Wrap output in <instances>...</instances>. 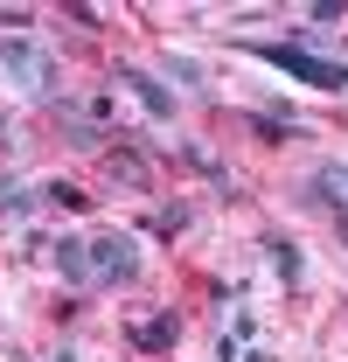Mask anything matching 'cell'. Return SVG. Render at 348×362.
I'll return each mask as SVG.
<instances>
[{
    "label": "cell",
    "instance_id": "1",
    "mask_svg": "<svg viewBox=\"0 0 348 362\" xmlns=\"http://www.w3.org/2000/svg\"><path fill=\"white\" fill-rule=\"evenodd\" d=\"M0 77H14L35 105H56V84H63L56 56H49V49H35V42H21V35H7V42H0Z\"/></svg>",
    "mask_w": 348,
    "mask_h": 362
},
{
    "label": "cell",
    "instance_id": "2",
    "mask_svg": "<svg viewBox=\"0 0 348 362\" xmlns=\"http://www.w3.org/2000/svg\"><path fill=\"white\" fill-rule=\"evenodd\" d=\"M251 56H258V63H272V70H286L293 84H313V90H348V63L306 56V49H293V42H251Z\"/></svg>",
    "mask_w": 348,
    "mask_h": 362
},
{
    "label": "cell",
    "instance_id": "3",
    "mask_svg": "<svg viewBox=\"0 0 348 362\" xmlns=\"http://www.w3.org/2000/svg\"><path fill=\"white\" fill-rule=\"evenodd\" d=\"M84 251H91V286H132L139 279V244L132 237H84Z\"/></svg>",
    "mask_w": 348,
    "mask_h": 362
},
{
    "label": "cell",
    "instance_id": "4",
    "mask_svg": "<svg viewBox=\"0 0 348 362\" xmlns=\"http://www.w3.org/2000/svg\"><path fill=\"white\" fill-rule=\"evenodd\" d=\"M105 112H112L105 98H98L91 112H70V105H63V139H70V146H84V153H98L105 139H119V133H112V126H105Z\"/></svg>",
    "mask_w": 348,
    "mask_h": 362
},
{
    "label": "cell",
    "instance_id": "5",
    "mask_svg": "<svg viewBox=\"0 0 348 362\" xmlns=\"http://www.w3.org/2000/svg\"><path fill=\"white\" fill-rule=\"evenodd\" d=\"M112 84H126L132 98L146 105V119H174V90H168V84H153L146 70H132V63H119V77H112Z\"/></svg>",
    "mask_w": 348,
    "mask_h": 362
},
{
    "label": "cell",
    "instance_id": "6",
    "mask_svg": "<svg viewBox=\"0 0 348 362\" xmlns=\"http://www.w3.org/2000/svg\"><path fill=\"white\" fill-rule=\"evenodd\" d=\"M174 341H181V320H174V314L139 320V327H132V349H146V356H161V349H174Z\"/></svg>",
    "mask_w": 348,
    "mask_h": 362
},
{
    "label": "cell",
    "instance_id": "7",
    "mask_svg": "<svg viewBox=\"0 0 348 362\" xmlns=\"http://www.w3.org/2000/svg\"><path fill=\"white\" fill-rule=\"evenodd\" d=\"M49 251H56V265H63L70 286H91V251H84V237H63V244H49Z\"/></svg>",
    "mask_w": 348,
    "mask_h": 362
},
{
    "label": "cell",
    "instance_id": "8",
    "mask_svg": "<svg viewBox=\"0 0 348 362\" xmlns=\"http://www.w3.org/2000/svg\"><path fill=\"white\" fill-rule=\"evenodd\" d=\"M251 133L265 146H286V139H300V119H279V112H251Z\"/></svg>",
    "mask_w": 348,
    "mask_h": 362
},
{
    "label": "cell",
    "instance_id": "9",
    "mask_svg": "<svg viewBox=\"0 0 348 362\" xmlns=\"http://www.w3.org/2000/svg\"><path fill=\"white\" fill-rule=\"evenodd\" d=\"M313 195H320V202H335V209H348V160L320 168V175H313Z\"/></svg>",
    "mask_w": 348,
    "mask_h": 362
},
{
    "label": "cell",
    "instance_id": "10",
    "mask_svg": "<svg viewBox=\"0 0 348 362\" xmlns=\"http://www.w3.org/2000/svg\"><path fill=\"white\" fill-rule=\"evenodd\" d=\"M35 202H49V209H84L91 195L77 188V181H49V188H35Z\"/></svg>",
    "mask_w": 348,
    "mask_h": 362
},
{
    "label": "cell",
    "instance_id": "11",
    "mask_svg": "<svg viewBox=\"0 0 348 362\" xmlns=\"http://www.w3.org/2000/svg\"><path fill=\"white\" fill-rule=\"evenodd\" d=\"M272 265H279V279H286V286H300L306 258H300V244H272Z\"/></svg>",
    "mask_w": 348,
    "mask_h": 362
},
{
    "label": "cell",
    "instance_id": "12",
    "mask_svg": "<svg viewBox=\"0 0 348 362\" xmlns=\"http://www.w3.org/2000/svg\"><path fill=\"white\" fill-rule=\"evenodd\" d=\"M0 209H7V216H28V209H35V195H28L21 181H7V175H0Z\"/></svg>",
    "mask_w": 348,
    "mask_h": 362
},
{
    "label": "cell",
    "instance_id": "13",
    "mask_svg": "<svg viewBox=\"0 0 348 362\" xmlns=\"http://www.w3.org/2000/svg\"><path fill=\"white\" fill-rule=\"evenodd\" d=\"M153 230H161V237H181V230H188V202H174V209H161V216H153Z\"/></svg>",
    "mask_w": 348,
    "mask_h": 362
},
{
    "label": "cell",
    "instance_id": "14",
    "mask_svg": "<svg viewBox=\"0 0 348 362\" xmlns=\"http://www.w3.org/2000/svg\"><path fill=\"white\" fill-rule=\"evenodd\" d=\"M168 77H174V84H202V63H188V56H168Z\"/></svg>",
    "mask_w": 348,
    "mask_h": 362
},
{
    "label": "cell",
    "instance_id": "15",
    "mask_svg": "<svg viewBox=\"0 0 348 362\" xmlns=\"http://www.w3.org/2000/svg\"><path fill=\"white\" fill-rule=\"evenodd\" d=\"M28 21H35L28 7H0V28H28Z\"/></svg>",
    "mask_w": 348,
    "mask_h": 362
},
{
    "label": "cell",
    "instance_id": "16",
    "mask_svg": "<svg viewBox=\"0 0 348 362\" xmlns=\"http://www.w3.org/2000/svg\"><path fill=\"white\" fill-rule=\"evenodd\" d=\"M56 362H77V356H70V349H63V356H56Z\"/></svg>",
    "mask_w": 348,
    "mask_h": 362
}]
</instances>
